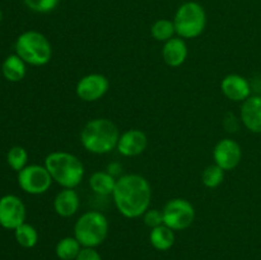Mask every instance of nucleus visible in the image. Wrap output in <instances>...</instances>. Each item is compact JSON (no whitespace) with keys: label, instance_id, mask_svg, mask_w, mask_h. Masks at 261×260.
<instances>
[{"label":"nucleus","instance_id":"nucleus-16","mask_svg":"<svg viewBox=\"0 0 261 260\" xmlns=\"http://www.w3.org/2000/svg\"><path fill=\"white\" fill-rule=\"evenodd\" d=\"M81 199L75 189H63L54 199V211L63 218H69L78 213Z\"/></svg>","mask_w":261,"mask_h":260},{"label":"nucleus","instance_id":"nucleus-21","mask_svg":"<svg viewBox=\"0 0 261 260\" xmlns=\"http://www.w3.org/2000/svg\"><path fill=\"white\" fill-rule=\"evenodd\" d=\"M150 35L158 42H167L172 37H175L176 30L173 20L167 19V18H161L157 19L150 27Z\"/></svg>","mask_w":261,"mask_h":260},{"label":"nucleus","instance_id":"nucleus-22","mask_svg":"<svg viewBox=\"0 0 261 260\" xmlns=\"http://www.w3.org/2000/svg\"><path fill=\"white\" fill-rule=\"evenodd\" d=\"M14 237L18 245L24 249H32L38 242V232L32 224L23 223L14 229Z\"/></svg>","mask_w":261,"mask_h":260},{"label":"nucleus","instance_id":"nucleus-10","mask_svg":"<svg viewBox=\"0 0 261 260\" xmlns=\"http://www.w3.org/2000/svg\"><path fill=\"white\" fill-rule=\"evenodd\" d=\"M110 81L106 75L99 73H91L82 76L75 86L78 98L84 102H96L109 92Z\"/></svg>","mask_w":261,"mask_h":260},{"label":"nucleus","instance_id":"nucleus-9","mask_svg":"<svg viewBox=\"0 0 261 260\" xmlns=\"http://www.w3.org/2000/svg\"><path fill=\"white\" fill-rule=\"evenodd\" d=\"M25 205L22 199L13 194L0 198V226L5 229H13L25 222Z\"/></svg>","mask_w":261,"mask_h":260},{"label":"nucleus","instance_id":"nucleus-7","mask_svg":"<svg viewBox=\"0 0 261 260\" xmlns=\"http://www.w3.org/2000/svg\"><path fill=\"white\" fill-rule=\"evenodd\" d=\"M163 224L173 231H184L195 221V208L182 198L170 199L162 209Z\"/></svg>","mask_w":261,"mask_h":260},{"label":"nucleus","instance_id":"nucleus-3","mask_svg":"<svg viewBox=\"0 0 261 260\" xmlns=\"http://www.w3.org/2000/svg\"><path fill=\"white\" fill-rule=\"evenodd\" d=\"M45 167L53 180L63 189H75L83 181L84 165L73 153L55 150L46 155Z\"/></svg>","mask_w":261,"mask_h":260},{"label":"nucleus","instance_id":"nucleus-23","mask_svg":"<svg viewBox=\"0 0 261 260\" xmlns=\"http://www.w3.org/2000/svg\"><path fill=\"white\" fill-rule=\"evenodd\" d=\"M224 172L226 171L222 170L216 163L209 165L208 167H205V170L203 171V175H201V181H203L204 186L208 189H216L221 186L224 180Z\"/></svg>","mask_w":261,"mask_h":260},{"label":"nucleus","instance_id":"nucleus-19","mask_svg":"<svg viewBox=\"0 0 261 260\" xmlns=\"http://www.w3.org/2000/svg\"><path fill=\"white\" fill-rule=\"evenodd\" d=\"M149 241L158 251H167L175 244V231L166 224H161L150 229Z\"/></svg>","mask_w":261,"mask_h":260},{"label":"nucleus","instance_id":"nucleus-2","mask_svg":"<svg viewBox=\"0 0 261 260\" xmlns=\"http://www.w3.org/2000/svg\"><path fill=\"white\" fill-rule=\"evenodd\" d=\"M81 143L86 150L93 154H107L116 149L120 138L119 127L112 120L97 117L86 122L81 130Z\"/></svg>","mask_w":261,"mask_h":260},{"label":"nucleus","instance_id":"nucleus-14","mask_svg":"<svg viewBox=\"0 0 261 260\" xmlns=\"http://www.w3.org/2000/svg\"><path fill=\"white\" fill-rule=\"evenodd\" d=\"M240 119L249 132L261 134V96L251 94L242 102Z\"/></svg>","mask_w":261,"mask_h":260},{"label":"nucleus","instance_id":"nucleus-18","mask_svg":"<svg viewBox=\"0 0 261 260\" xmlns=\"http://www.w3.org/2000/svg\"><path fill=\"white\" fill-rule=\"evenodd\" d=\"M117 177L112 176L107 171H96L89 177L88 184L91 190L99 196L112 195L116 185Z\"/></svg>","mask_w":261,"mask_h":260},{"label":"nucleus","instance_id":"nucleus-30","mask_svg":"<svg viewBox=\"0 0 261 260\" xmlns=\"http://www.w3.org/2000/svg\"><path fill=\"white\" fill-rule=\"evenodd\" d=\"M0 76H2V68H0Z\"/></svg>","mask_w":261,"mask_h":260},{"label":"nucleus","instance_id":"nucleus-12","mask_svg":"<svg viewBox=\"0 0 261 260\" xmlns=\"http://www.w3.org/2000/svg\"><path fill=\"white\" fill-rule=\"evenodd\" d=\"M148 147V137L143 130L129 129L121 133L116 149L124 157H137Z\"/></svg>","mask_w":261,"mask_h":260},{"label":"nucleus","instance_id":"nucleus-15","mask_svg":"<svg viewBox=\"0 0 261 260\" xmlns=\"http://www.w3.org/2000/svg\"><path fill=\"white\" fill-rule=\"evenodd\" d=\"M188 45L184 38L175 36L167 42L163 43L162 59L171 68H178L182 65L188 59Z\"/></svg>","mask_w":261,"mask_h":260},{"label":"nucleus","instance_id":"nucleus-11","mask_svg":"<svg viewBox=\"0 0 261 260\" xmlns=\"http://www.w3.org/2000/svg\"><path fill=\"white\" fill-rule=\"evenodd\" d=\"M213 160L223 171L234 170L242 161L241 145L231 138L221 139L213 148Z\"/></svg>","mask_w":261,"mask_h":260},{"label":"nucleus","instance_id":"nucleus-17","mask_svg":"<svg viewBox=\"0 0 261 260\" xmlns=\"http://www.w3.org/2000/svg\"><path fill=\"white\" fill-rule=\"evenodd\" d=\"M0 68H2V75L8 82H13V83H17V82L24 79L25 74H27V64L17 54L7 56Z\"/></svg>","mask_w":261,"mask_h":260},{"label":"nucleus","instance_id":"nucleus-27","mask_svg":"<svg viewBox=\"0 0 261 260\" xmlns=\"http://www.w3.org/2000/svg\"><path fill=\"white\" fill-rule=\"evenodd\" d=\"M75 260H102V257L96 247H82Z\"/></svg>","mask_w":261,"mask_h":260},{"label":"nucleus","instance_id":"nucleus-24","mask_svg":"<svg viewBox=\"0 0 261 260\" xmlns=\"http://www.w3.org/2000/svg\"><path fill=\"white\" fill-rule=\"evenodd\" d=\"M7 162L12 170L19 172L20 170H23V168L27 166V162H28L27 150H25L23 147H20V145L12 147L7 154Z\"/></svg>","mask_w":261,"mask_h":260},{"label":"nucleus","instance_id":"nucleus-1","mask_svg":"<svg viewBox=\"0 0 261 260\" xmlns=\"http://www.w3.org/2000/svg\"><path fill=\"white\" fill-rule=\"evenodd\" d=\"M112 199L116 209L125 218L143 217L152 201V186L149 181L138 173H125L117 177Z\"/></svg>","mask_w":261,"mask_h":260},{"label":"nucleus","instance_id":"nucleus-28","mask_svg":"<svg viewBox=\"0 0 261 260\" xmlns=\"http://www.w3.org/2000/svg\"><path fill=\"white\" fill-rule=\"evenodd\" d=\"M107 172L111 173L112 176H115V177H117V173H119V171H121V166L119 165V163H111V165L107 166Z\"/></svg>","mask_w":261,"mask_h":260},{"label":"nucleus","instance_id":"nucleus-6","mask_svg":"<svg viewBox=\"0 0 261 260\" xmlns=\"http://www.w3.org/2000/svg\"><path fill=\"white\" fill-rule=\"evenodd\" d=\"M176 35L184 40L199 37L206 27V13L198 2H186L177 8L173 17Z\"/></svg>","mask_w":261,"mask_h":260},{"label":"nucleus","instance_id":"nucleus-5","mask_svg":"<svg viewBox=\"0 0 261 260\" xmlns=\"http://www.w3.org/2000/svg\"><path fill=\"white\" fill-rule=\"evenodd\" d=\"M109 219L98 211L82 214L74 224V237L83 247H97L103 244L109 235Z\"/></svg>","mask_w":261,"mask_h":260},{"label":"nucleus","instance_id":"nucleus-26","mask_svg":"<svg viewBox=\"0 0 261 260\" xmlns=\"http://www.w3.org/2000/svg\"><path fill=\"white\" fill-rule=\"evenodd\" d=\"M143 221H144L145 226L149 227L150 229L154 227L163 224V213L161 209L149 208L144 214H143Z\"/></svg>","mask_w":261,"mask_h":260},{"label":"nucleus","instance_id":"nucleus-13","mask_svg":"<svg viewBox=\"0 0 261 260\" xmlns=\"http://www.w3.org/2000/svg\"><path fill=\"white\" fill-rule=\"evenodd\" d=\"M221 91L229 101L244 102L251 96V84L240 74H228L222 79Z\"/></svg>","mask_w":261,"mask_h":260},{"label":"nucleus","instance_id":"nucleus-20","mask_svg":"<svg viewBox=\"0 0 261 260\" xmlns=\"http://www.w3.org/2000/svg\"><path fill=\"white\" fill-rule=\"evenodd\" d=\"M82 245L75 237H64L55 246V254L60 260H75L82 250Z\"/></svg>","mask_w":261,"mask_h":260},{"label":"nucleus","instance_id":"nucleus-29","mask_svg":"<svg viewBox=\"0 0 261 260\" xmlns=\"http://www.w3.org/2000/svg\"><path fill=\"white\" fill-rule=\"evenodd\" d=\"M2 18H3V13H2V10H0V22H2Z\"/></svg>","mask_w":261,"mask_h":260},{"label":"nucleus","instance_id":"nucleus-8","mask_svg":"<svg viewBox=\"0 0 261 260\" xmlns=\"http://www.w3.org/2000/svg\"><path fill=\"white\" fill-rule=\"evenodd\" d=\"M54 180L45 165H27L18 172V185L24 193L41 195L48 191Z\"/></svg>","mask_w":261,"mask_h":260},{"label":"nucleus","instance_id":"nucleus-25","mask_svg":"<svg viewBox=\"0 0 261 260\" xmlns=\"http://www.w3.org/2000/svg\"><path fill=\"white\" fill-rule=\"evenodd\" d=\"M25 7L35 13H50L58 8L60 0H23Z\"/></svg>","mask_w":261,"mask_h":260},{"label":"nucleus","instance_id":"nucleus-4","mask_svg":"<svg viewBox=\"0 0 261 260\" xmlns=\"http://www.w3.org/2000/svg\"><path fill=\"white\" fill-rule=\"evenodd\" d=\"M15 54L32 66H43L50 63L53 47L43 33L38 31H25L15 41Z\"/></svg>","mask_w":261,"mask_h":260}]
</instances>
